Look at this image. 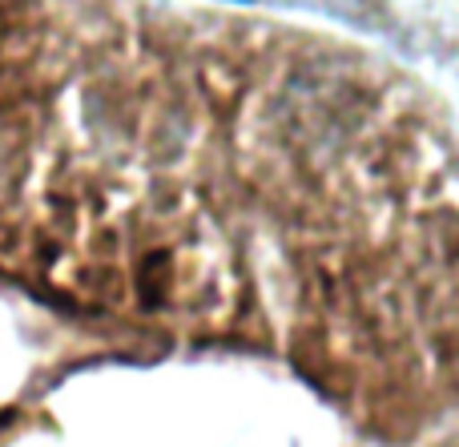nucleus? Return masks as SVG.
<instances>
[{
	"label": "nucleus",
	"instance_id": "1",
	"mask_svg": "<svg viewBox=\"0 0 459 447\" xmlns=\"http://www.w3.org/2000/svg\"><path fill=\"white\" fill-rule=\"evenodd\" d=\"M238 4H246V0H238Z\"/></svg>",
	"mask_w": 459,
	"mask_h": 447
}]
</instances>
